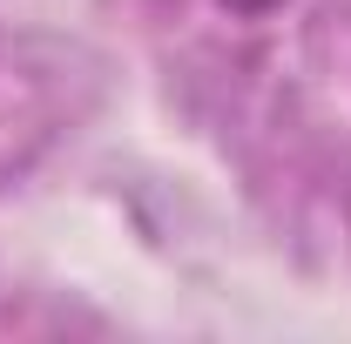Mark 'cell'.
Wrapping results in <instances>:
<instances>
[{
  "instance_id": "1",
  "label": "cell",
  "mask_w": 351,
  "mask_h": 344,
  "mask_svg": "<svg viewBox=\"0 0 351 344\" xmlns=\"http://www.w3.org/2000/svg\"><path fill=\"white\" fill-rule=\"evenodd\" d=\"M223 7H230V14H243V21H257V14H277L284 0H223Z\"/></svg>"
}]
</instances>
